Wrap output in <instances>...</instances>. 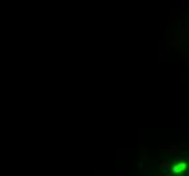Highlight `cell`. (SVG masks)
Segmentation results:
<instances>
[{"label": "cell", "mask_w": 189, "mask_h": 176, "mask_svg": "<svg viewBox=\"0 0 189 176\" xmlns=\"http://www.w3.org/2000/svg\"><path fill=\"white\" fill-rule=\"evenodd\" d=\"M185 169H186L185 163H180V164H177V165H174L173 167V172L174 173H180V172H184Z\"/></svg>", "instance_id": "1"}]
</instances>
